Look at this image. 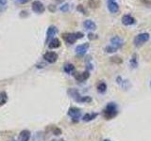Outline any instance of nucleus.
Masks as SVG:
<instances>
[{
	"label": "nucleus",
	"mask_w": 151,
	"mask_h": 141,
	"mask_svg": "<svg viewBox=\"0 0 151 141\" xmlns=\"http://www.w3.org/2000/svg\"><path fill=\"white\" fill-rule=\"evenodd\" d=\"M117 115H118V106L114 102L109 103L105 106V108L102 110V117L106 120L114 119Z\"/></svg>",
	"instance_id": "obj_1"
},
{
	"label": "nucleus",
	"mask_w": 151,
	"mask_h": 141,
	"mask_svg": "<svg viewBox=\"0 0 151 141\" xmlns=\"http://www.w3.org/2000/svg\"><path fill=\"white\" fill-rule=\"evenodd\" d=\"M63 41L68 44H74L76 41L79 39H82L84 37V34L82 32H66L63 34Z\"/></svg>",
	"instance_id": "obj_2"
},
{
	"label": "nucleus",
	"mask_w": 151,
	"mask_h": 141,
	"mask_svg": "<svg viewBox=\"0 0 151 141\" xmlns=\"http://www.w3.org/2000/svg\"><path fill=\"white\" fill-rule=\"evenodd\" d=\"M149 39H150L149 33H146V32L140 33V34L135 36L133 40V44L136 47H141V46H143L146 41H148Z\"/></svg>",
	"instance_id": "obj_3"
},
{
	"label": "nucleus",
	"mask_w": 151,
	"mask_h": 141,
	"mask_svg": "<svg viewBox=\"0 0 151 141\" xmlns=\"http://www.w3.org/2000/svg\"><path fill=\"white\" fill-rule=\"evenodd\" d=\"M67 114L74 122H78L80 119V117H81V110L78 107L72 106L68 109Z\"/></svg>",
	"instance_id": "obj_4"
},
{
	"label": "nucleus",
	"mask_w": 151,
	"mask_h": 141,
	"mask_svg": "<svg viewBox=\"0 0 151 141\" xmlns=\"http://www.w3.org/2000/svg\"><path fill=\"white\" fill-rule=\"evenodd\" d=\"M42 58L44 59L46 61L47 63H50V64H53L55 63L57 60L59 58V56L58 54L56 53V52H53V51H47L42 56Z\"/></svg>",
	"instance_id": "obj_5"
},
{
	"label": "nucleus",
	"mask_w": 151,
	"mask_h": 141,
	"mask_svg": "<svg viewBox=\"0 0 151 141\" xmlns=\"http://www.w3.org/2000/svg\"><path fill=\"white\" fill-rule=\"evenodd\" d=\"M31 8H32V11L36 12V13H44L45 11V5L42 4L41 1L39 0H35V1L32 2V5H31Z\"/></svg>",
	"instance_id": "obj_6"
},
{
	"label": "nucleus",
	"mask_w": 151,
	"mask_h": 141,
	"mask_svg": "<svg viewBox=\"0 0 151 141\" xmlns=\"http://www.w3.org/2000/svg\"><path fill=\"white\" fill-rule=\"evenodd\" d=\"M67 93H68V95L71 98H72L74 101H76L77 103H81L83 96L80 95L79 91L78 90L77 88H69L68 90H67Z\"/></svg>",
	"instance_id": "obj_7"
},
{
	"label": "nucleus",
	"mask_w": 151,
	"mask_h": 141,
	"mask_svg": "<svg viewBox=\"0 0 151 141\" xmlns=\"http://www.w3.org/2000/svg\"><path fill=\"white\" fill-rule=\"evenodd\" d=\"M124 43H125L124 40H123L122 38L119 36H114L111 39V45H112L117 50L121 49L123 47V45H124Z\"/></svg>",
	"instance_id": "obj_8"
},
{
	"label": "nucleus",
	"mask_w": 151,
	"mask_h": 141,
	"mask_svg": "<svg viewBox=\"0 0 151 141\" xmlns=\"http://www.w3.org/2000/svg\"><path fill=\"white\" fill-rule=\"evenodd\" d=\"M74 77L77 80L78 82H85L87 79L90 77V72L89 70H84V72H78V73H74Z\"/></svg>",
	"instance_id": "obj_9"
},
{
	"label": "nucleus",
	"mask_w": 151,
	"mask_h": 141,
	"mask_svg": "<svg viewBox=\"0 0 151 141\" xmlns=\"http://www.w3.org/2000/svg\"><path fill=\"white\" fill-rule=\"evenodd\" d=\"M58 33V28H57L55 26H50L48 28H47V32H46V40H45V42L46 43H48V42L54 39L55 35Z\"/></svg>",
	"instance_id": "obj_10"
},
{
	"label": "nucleus",
	"mask_w": 151,
	"mask_h": 141,
	"mask_svg": "<svg viewBox=\"0 0 151 141\" xmlns=\"http://www.w3.org/2000/svg\"><path fill=\"white\" fill-rule=\"evenodd\" d=\"M90 48V43L89 42H84L82 44H79L76 47V53H77L78 56H84L85 54L87 53L88 49Z\"/></svg>",
	"instance_id": "obj_11"
},
{
	"label": "nucleus",
	"mask_w": 151,
	"mask_h": 141,
	"mask_svg": "<svg viewBox=\"0 0 151 141\" xmlns=\"http://www.w3.org/2000/svg\"><path fill=\"white\" fill-rule=\"evenodd\" d=\"M107 7L109 11L111 13H117L119 11V5L115 1V0H108L107 1Z\"/></svg>",
	"instance_id": "obj_12"
},
{
	"label": "nucleus",
	"mask_w": 151,
	"mask_h": 141,
	"mask_svg": "<svg viewBox=\"0 0 151 141\" xmlns=\"http://www.w3.org/2000/svg\"><path fill=\"white\" fill-rule=\"evenodd\" d=\"M121 22L124 26H133L134 24L136 23L135 19L132 17L129 14H125V15L122 16V19H121Z\"/></svg>",
	"instance_id": "obj_13"
},
{
	"label": "nucleus",
	"mask_w": 151,
	"mask_h": 141,
	"mask_svg": "<svg viewBox=\"0 0 151 141\" xmlns=\"http://www.w3.org/2000/svg\"><path fill=\"white\" fill-rule=\"evenodd\" d=\"M30 136H31V134L29 131L23 130L20 132V134H19L16 141H28L30 139Z\"/></svg>",
	"instance_id": "obj_14"
},
{
	"label": "nucleus",
	"mask_w": 151,
	"mask_h": 141,
	"mask_svg": "<svg viewBox=\"0 0 151 141\" xmlns=\"http://www.w3.org/2000/svg\"><path fill=\"white\" fill-rule=\"evenodd\" d=\"M98 113H96V112H92V113H86L83 117H82V120L85 121V122H89V121H92L94 119H96L98 117Z\"/></svg>",
	"instance_id": "obj_15"
},
{
	"label": "nucleus",
	"mask_w": 151,
	"mask_h": 141,
	"mask_svg": "<svg viewBox=\"0 0 151 141\" xmlns=\"http://www.w3.org/2000/svg\"><path fill=\"white\" fill-rule=\"evenodd\" d=\"M83 26L85 29H87V30H96V23L92 20H85L83 22Z\"/></svg>",
	"instance_id": "obj_16"
},
{
	"label": "nucleus",
	"mask_w": 151,
	"mask_h": 141,
	"mask_svg": "<svg viewBox=\"0 0 151 141\" xmlns=\"http://www.w3.org/2000/svg\"><path fill=\"white\" fill-rule=\"evenodd\" d=\"M60 45H61V42L58 38H54V39H52L48 42L49 49H57V48H59V47H60Z\"/></svg>",
	"instance_id": "obj_17"
},
{
	"label": "nucleus",
	"mask_w": 151,
	"mask_h": 141,
	"mask_svg": "<svg viewBox=\"0 0 151 141\" xmlns=\"http://www.w3.org/2000/svg\"><path fill=\"white\" fill-rule=\"evenodd\" d=\"M63 70L67 74H74L76 73V68L72 63H66L63 66Z\"/></svg>",
	"instance_id": "obj_18"
},
{
	"label": "nucleus",
	"mask_w": 151,
	"mask_h": 141,
	"mask_svg": "<svg viewBox=\"0 0 151 141\" xmlns=\"http://www.w3.org/2000/svg\"><path fill=\"white\" fill-rule=\"evenodd\" d=\"M129 65L131 69H136L138 67L139 62H138V55L137 54H133L131 56V58L129 60Z\"/></svg>",
	"instance_id": "obj_19"
},
{
	"label": "nucleus",
	"mask_w": 151,
	"mask_h": 141,
	"mask_svg": "<svg viewBox=\"0 0 151 141\" xmlns=\"http://www.w3.org/2000/svg\"><path fill=\"white\" fill-rule=\"evenodd\" d=\"M87 3H88L89 8H91L93 9H98V8H100V6H101L100 0H87Z\"/></svg>",
	"instance_id": "obj_20"
},
{
	"label": "nucleus",
	"mask_w": 151,
	"mask_h": 141,
	"mask_svg": "<svg viewBox=\"0 0 151 141\" xmlns=\"http://www.w3.org/2000/svg\"><path fill=\"white\" fill-rule=\"evenodd\" d=\"M107 88H108L107 84L105 82H103V81L99 82L97 84V86H96V90H97L98 93H100V94H104V93H105L107 91Z\"/></svg>",
	"instance_id": "obj_21"
},
{
	"label": "nucleus",
	"mask_w": 151,
	"mask_h": 141,
	"mask_svg": "<svg viewBox=\"0 0 151 141\" xmlns=\"http://www.w3.org/2000/svg\"><path fill=\"white\" fill-rule=\"evenodd\" d=\"M116 82H117V84H119L120 86H121L123 88H124V89H127V88H129V86H127V85H130L129 82L127 81V80H123L121 76H118V77L116 78Z\"/></svg>",
	"instance_id": "obj_22"
},
{
	"label": "nucleus",
	"mask_w": 151,
	"mask_h": 141,
	"mask_svg": "<svg viewBox=\"0 0 151 141\" xmlns=\"http://www.w3.org/2000/svg\"><path fill=\"white\" fill-rule=\"evenodd\" d=\"M8 102V94L6 91L0 92V106H3L6 105Z\"/></svg>",
	"instance_id": "obj_23"
},
{
	"label": "nucleus",
	"mask_w": 151,
	"mask_h": 141,
	"mask_svg": "<svg viewBox=\"0 0 151 141\" xmlns=\"http://www.w3.org/2000/svg\"><path fill=\"white\" fill-rule=\"evenodd\" d=\"M111 62L114 63V64H122L123 63V59L121 56H111Z\"/></svg>",
	"instance_id": "obj_24"
},
{
	"label": "nucleus",
	"mask_w": 151,
	"mask_h": 141,
	"mask_svg": "<svg viewBox=\"0 0 151 141\" xmlns=\"http://www.w3.org/2000/svg\"><path fill=\"white\" fill-rule=\"evenodd\" d=\"M104 51H105L106 53H108V54H113V53H115V52H117L118 50L115 49L112 45L109 44V45H107V46L105 47V49H104Z\"/></svg>",
	"instance_id": "obj_25"
},
{
	"label": "nucleus",
	"mask_w": 151,
	"mask_h": 141,
	"mask_svg": "<svg viewBox=\"0 0 151 141\" xmlns=\"http://www.w3.org/2000/svg\"><path fill=\"white\" fill-rule=\"evenodd\" d=\"M77 9H78V11H79L80 13H82L84 14V15H87V11L85 9V8L82 6V5H78V7H77Z\"/></svg>",
	"instance_id": "obj_26"
},
{
	"label": "nucleus",
	"mask_w": 151,
	"mask_h": 141,
	"mask_svg": "<svg viewBox=\"0 0 151 141\" xmlns=\"http://www.w3.org/2000/svg\"><path fill=\"white\" fill-rule=\"evenodd\" d=\"M60 11H63V12H67V11H69V4H68V3H64V4H63V5L60 6Z\"/></svg>",
	"instance_id": "obj_27"
},
{
	"label": "nucleus",
	"mask_w": 151,
	"mask_h": 141,
	"mask_svg": "<svg viewBox=\"0 0 151 141\" xmlns=\"http://www.w3.org/2000/svg\"><path fill=\"white\" fill-rule=\"evenodd\" d=\"M97 38H98L97 35L93 34V33H88V39L90 41H94V40H96Z\"/></svg>",
	"instance_id": "obj_28"
},
{
	"label": "nucleus",
	"mask_w": 151,
	"mask_h": 141,
	"mask_svg": "<svg viewBox=\"0 0 151 141\" xmlns=\"http://www.w3.org/2000/svg\"><path fill=\"white\" fill-rule=\"evenodd\" d=\"M61 130L60 129V128H58V127H55V128L53 129V134L55 135H61Z\"/></svg>",
	"instance_id": "obj_29"
},
{
	"label": "nucleus",
	"mask_w": 151,
	"mask_h": 141,
	"mask_svg": "<svg viewBox=\"0 0 151 141\" xmlns=\"http://www.w3.org/2000/svg\"><path fill=\"white\" fill-rule=\"evenodd\" d=\"M56 6H55V5H53V4H51V5H49V6H48V9H49V11H51V12H55L56 11Z\"/></svg>",
	"instance_id": "obj_30"
},
{
	"label": "nucleus",
	"mask_w": 151,
	"mask_h": 141,
	"mask_svg": "<svg viewBox=\"0 0 151 141\" xmlns=\"http://www.w3.org/2000/svg\"><path fill=\"white\" fill-rule=\"evenodd\" d=\"M7 5V0H0V7L6 6Z\"/></svg>",
	"instance_id": "obj_31"
},
{
	"label": "nucleus",
	"mask_w": 151,
	"mask_h": 141,
	"mask_svg": "<svg viewBox=\"0 0 151 141\" xmlns=\"http://www.w3.org/2000/svg\"><path fill=\"white\" fill-rule=\"evenodd\" d=\"M17 1H20V2H22V3H25V2H27L28 0H17Z\"/></svg>",
	"instance_id": "obj_32"
},
{
	"label": "nucleus",
	"mask_w": 151,
	"mask_h": 141,
	"mask_svg": "<svg viewBox=\"0 0 151 141\" xmlns=\"http://www.w3.org/2000/svg\"><path fill=\"white\" fill-rule=\"evenodd\" d=\"M54 1L58 2V3H60V2H63V0H54Z\"/></svg>",
	"instance_id": "obj_33"
},
{
	"label": "nucleus",
	"mask_w": 151,
	"mask_h": 141,
	"mask_svg": "<svg viewBox=\"0 0 151 141\" xmlns=\"http://www.w3.org/2000/svg\"><path fill=\"white\" fill-rule=\"evenodd\" d=\"M101 141H111V140H109V139H103V140H101Z\"/></svg>",
	"instance_id": "obj_34"
},
{
	"label": "nucleus",
	"mask_w": 151,
	"mask_h": 141,
	"mask_svg": "<svg viewBox=\"0 0 151 141\" xmlns=\"http://www.w3.org/2000/svg\"><path fill=\"white\" fill-rule=\"evenodd\" d=\"M52 141H63V140H61V139H60V140H52Z\"/></svg>",
	"instance_id": "obj_35"
},
{
	"label": "nucleus",
	"mask_w": 151,
	"mask_h": 141,
	"mask_svg": "<svg viewBox=\"0 0 151 141\" xmlns=\"http://www.w3.org/2000/svg\"><path fill=\"white\" fill-rule=\"evenodd\" d=\"M150 86H151V83H150Z\"/></svg>",
	"instance_id": "obj_36"
}]
</instances>
